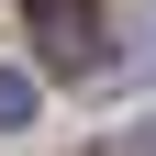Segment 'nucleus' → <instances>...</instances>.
Wrapping results in <instances>:
<instances>
[{
    "instance_id": "nucleus-2",
    "label": "nucleus",
    "mask_w": 156,
    "mask_h": 156,
    "mask_svg": "<svg viewBox=\"0 0 156 156\" xmlns=\"http://www.w3.org/2000/svg\"><path fill=\"white\" fill-rule=\"evenodd\" d=\"M23 123H34V78H23V67H0V134H23Z\"/></svg>"
},
{
    "instance_id": "nucleus-1",
    "label": "nucleus",
    "mask_w": 156,
    "mask_h": 156,
    "mask_svg": "<svg viewBox=\"0 0 156 156\" xmlns=\"http://www.w3.org/2000/svg\"><path fill=\"white\" fill-rule=\"evenodd\" d=\"M34 34H45V67L56 78H89L101 67V0H67V11H45Z\"/></svg>"
},
{
    "instance_id": "nucleus-3",
    "label": "nucleus",
    "mask_w": 156,
    "mask_h": 156,
    "mask_svg": "<svg viewBox=\"0 0 156 156\" xmlns=\"http://www.w3.org/2000/svg\"><path fill=\"white\" fill-rule=\"evenodd\" d=\"M23 11H34V23H45V11H67V0H23Z\"/></svg>"
}]
</instances>
